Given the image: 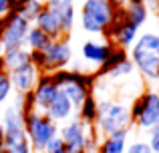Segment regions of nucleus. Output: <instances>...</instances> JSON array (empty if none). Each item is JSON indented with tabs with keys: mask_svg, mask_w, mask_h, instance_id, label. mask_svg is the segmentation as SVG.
I'll return each instance as SVG.
<instances>
[{
	"mask_svg": "<svg viewBox=\"0 0 159 153\" xmlns=\"http://www.w3.org/2000/svg\"><path fill=\"white\" fill-rule=\"evenodd\" d=\"M70 59H73V48H70V43L65 38L51 40L44 52H30V61L44 71H61L70 63Z\"/></svg>",
	"mask_w": 159,
	"mask_h": 153,
	"instance_id": "nucleus-8",
	"label": "nucleus"
},
{
	"mask_svg": "<svg viewBox=\"0 0 159 153\" xmlns=\"http://www.w3.org/2000/svg\"><path fill=\"white\" fill-rule=\"evenodd\" d=\"M129 59L145 81H159V30L141 32L129 48Z\"/></svg>",
	"mask_w": 159,
	"mask_h": 153,
	"instance_id": "nucleus-1",
	"label": "nucleus"
},
{
	"mask_svg": "<svg viewBox=\"0 0 159 153\" xmlns=\"http://www.w3.org/2000/svg\"><path fill=\"white\" fill-rule=\"evenodd\" d=\"M16 2H20V0H16Z\"/></svg>",
	"mask_w": 159,
	"mask_h": 153,
	"instance_id": "nucleus-35",
	"label": "nucleus"
},
{
	"mask_svg": "<svg viewBox=\"0 0 159 153\" xmlns=\"http://www.w3.org/2000/svg\"><path fill=\"white\" fill-rule=\"evenodd\" d=\"M115 51L111 43L107 40H95V38H89L81 44V56L83 61L91 65H97V67H103L107 63V59L111 56V52Z\"/></svg>",
	"mask_w": 159,
	"mask_h": 153,
	"instance_id": "nucleus-13",
	"label": "nucleus"
},
{
	"mask_svg": "<svg viewBox=\"0 0 159 153\" xmlns=\"http://www.w3.org/2000/svg\"><path fill=\"white\" fill-rule=\"evenodd\" d=\"M58 93V87L54 85L52 77L51 75H44L39 79V83H36L34 91H32L30 95L26 97V103H30L28 105V111H39V113H47V109L51 107V103L54 101V97H57ZM26 111V113H28Z\"/></svg>",
	"mask_w": 159,
	"mask_h": 153,
	"instance_id": "nucleus-11",
	"label": "nucleus"
},
{
	"mask_svg": "<svg viewBox=\"0 0 159 153\" xmlns=\"http://www.w3.org/2000/svg\"><path fill=\"white\" fill-rule=\"evenodd\" d=\"M0 153H34L30 147V143H28V139H24V141L16 143V145H10V147H2Z\"/></svg>",
	"mask_w": 159,
	"mask_h": 153,
	"instance_id": "nucleus-26",
	"label": "nucleus"
},
{
	"mask_svg": "<svg viewBox=\"0 0 159 153\" xmlns=\"http://www.w3.org/2000/svg\"><path fill=\"white\" fill-rule=\"evenodd\" d=\"M39 2H43V4H47V0H39Z\"/></svg>",
	"mask_w": 159,
	"mask_h": 153,
	"instance_id": "nucleus-34",
	"label": "nucleus"
},
{
	"mask_svg": "<svg viewBox=\"0 0 159 153\" xmlns=\"http://www.w3.org/2000/svg\"><path fill=\"white\" fill-rule=\"evenodd\" d=\"M12 91V83H10V75L6 71H0V107L2 103H6L8 95Z\"/></svg>",
	"mask_w": 159,
	"mask_h": 153,
	"instance_id": "nucleus-24",
	"label": "nucleus"
},
{
	"mask_svg": "<svg viewBox=\"0 0 159 153\" xmlns=\"http://www.w3.org/2000/svg\"><path fill=\"white\" fill-rule=\"evenodd\" d=\"M133 127L131 107L121 101H97V119L93 123L95 135H115L121 131H129Z\"/></svg>",
	"mask_w": 159,
	"mask_h": 153,
	"instance_id": "nucleus-2",
	"label": "nucleus"
},
{
	"mask_svg": "<svg viewBox=\"0 0 159 153\" xmlns=\"http://www.w3.org/2000/svg\"><path fill=\"white\" fill-rule=\"evenodd\" d=\"M75 16H77V12H75L73 4H70V6H62L61 8V30H62V34H69V32L73 30Z\"/></svg>",
	"mask_w": 159,
	"mask_h": 153,
	"instance_id": "nucleus-23",
	"label": "nucleus"
},
{
	"mask_svg": "<svg viewBox=\"0 0 159 153\" xmlns=\"http://www.w3.org/2000/svg\"><path fill=\"white\" fill-rule=\"evenodd\" d=\"M125 153H153V151H151V147L147 145V141L137 139V141L129 143V147H127V151H125Z\"/></svg>",
	"mask_w": 159,
	"mask_h": 153,
	"instance_id": "nucleus-27",
	"label": "nucleus"
},
{
	"mask_svg": "<svg viewBox=\"0 0 159 153\" xmlns=\"http://www.w3.org/2000/svg\"><path fill=\"white\" fill-rule=\"evenodd\" d=\"M8 75H10V83H12V89L16 91V95L28 97V95L34 91L36 83H39V79H40V69L30 61L28 65L14 69V71H10Z\"/></svg>",
	"mask_w": 159,
	"mask_h": 153,
	"instance_id": "nucleus-12",
	"label": "nucleus"
},
{
	"mask_svg": "<svg viewBox=\"0 0 159 153\" xmlns=\"http://www.w3.org/2000/svg\"><path fill=\"white\" fill-rule=\"evenodd\" d=\"M28 63H30V51L24 47L16 48V51H10V52H2V69H6L8 73L18 67H24Z\"/></svg>",
	"mask_w": 159,
	"mask_h": 153,
	"instance_id": "nucleus-19",
	"label": "nucleus"
},
{
	"mask_svg": "<svg viewBox=\"0 0 159 153\" xmlns=\"http://www.w3.org/2000/svg\"><path fill=\"white\" fill-rule=\"evenodd\" d=\"M123 59H127V52H125V51H121V48H115V51L111 52V56L107 59V63L101 67V75H105L109 69H111V67H115L117 63H121Z\"/></svg>",
	"mask_w": 159,
	"mask_h": 153,
	"instance_id": "nucleus-25",
	"label": "nucleus"
},
{
	"mask_svg": "<svg viewBox=\"0 0 159 153\" xmlns=\"http://www.w3.org/2000/svg\"><path fill=\"white\" fill-rule=\"evenodd\" d=\"M121 6L113 0H85L81 6V26L91 34H107Z\"/></svg>",
	"mask_w": 159,
	"mask_h": 153,
	"instance_id": "nucleus-3",
	"label": "nucleus"
},
{
	"mask_svg": "<svg viewBox=\"0 0 159 153\" xmlns=\"http://www.w3.org/2000/svg\"><path fill=\"white\" fill-rule=\"evenodd\" d=\"M43 153H69V151H66V147H65V143H62L61 137H54L52 141L44 147Z\"/></svg>",
	"mask_w": 159,
	"mask_h": 153,
	"instance_id": "nucleus-28",
	"label": "nucleus"
},
{
	"mask_svg": "<svg viewBox=\"0 0 159 153\" xmlns=\"http://www.w3.org/2000/svg\"><path fill=\"white\" fill-rule=\"evenodd\" d=\"M30 26L32 24L28 20H24L20 14H16V12L8 14L2 24V32H0V51L10 52L16 51V48H22Z\"/></svg>",
	"mask_w": 159,
	"mask_h": 153,
	"instance_id": "nucleus-9",
	"label": "nucleus"
},
{
	"mask_svg": "<svg viewBox=\"0 0 159 153\" xmlns=\"http://www.w3.org/2000/svg\"><path fill=\"white\" fill-rule=\"evenodd\" d=\"M24 101L26 97L16 95V103L2 109V129H4V147L16 145L26 139V123H24Z\"/></svg>",
	"mask_w": 159,
	"mask_h": 153,
	"instance_id": "nucleus-6",
	"label": "nucleus"
},
{
	"mask_svg": "<svg viewBox=\"0 0 159 153\" xmlns=\"http://www.w3.org/2000/svg\"><path fill=\"white\" fill-rule=\"evenodd\" d=\"M133 125L139 131H151L159 123V91L149 89L141 93L131 105Z\"/></svg>",
	"mask_w": 159,
	"mask_h": 153,
	"instance_id": "nucleus-7",
	"label": "nucleus"
},
{
	"mask_svg": "<svg viewBox=\"0 0 159 153\" xmlns=\"http://www.w3.org/2000/svg\"><path fill=\"white\" fill-rule=\"evenodd\" d=\"M147 145L151 147L153 153H159V123L149 131V137H147Z\"/></svg>",
	"mask_w": 159,
	"mask_h": 153,
	"instance_id": "nucleus-29",
	"label": "nucleus"
},
{
	"mask_svg": "<svg viewBox=\"0 0 159 153\" xmlns=\"http://www.w3.org/2000/svg\"><path fill=\"white\" fill-rule=\"evenodd\" d=\"M75 0H47V4L44 6H48V8H62V6H70Z\"/></svg>",
	"mask_w": 159,
	"mask_h": 153,
	"instance_id": "nucleus-31",
	"label": "nucleus"
},
{
	"mask_svg": "<svg viewBox=\"0 0 159 153\" xmlns=\"http://www.w3.org/2000/svg\"><path fill=\"white\" fill-rule=\"evenodd\" d=\"M123 12H125V20L135 24L137 28H141L149 18V8L145 2H127L123 6Z\"/></svg>",
	"mask_w": 159,
	"mask_h": 153,
	"instance_id": "nucleus-17",
	"label": "nucleus"
},
{
	"mask_svg": "<svg viewBox=\"0 0 159 153\" xmlns=\"http://www.w3.org/2000/svg\"><path fill=\"white\" fill-rule=\"evenodd\" d=\"M43 8H44V4L39 2V0H20L16 4V14H20L28 22H34L39 18V14L43 12Z\"/></svg>",
	"mask_w": 159,
	"mask_h": 153,
	"instance_id": "nucleus-20",
	"label": "nucleus"
},
{
	"mask_svg": "<svg viewBox=\"0 0 159 153\" xmlns=\"http://www.w3.org/2000/svg\"><path fill=\"white\" fill-rule=\"evenodd\" d=\"M51 36L47 32H43L39 26H30L26 34V40H24V48H28L30 52H44V48L51 44Z\"/></svg>",
	"mask_w": 159,
	"mask_h": 153,
	"instance_id": "nucleus-18",
	"label": "nucleus"
},
{
	"mask_svg": "<svg viewBox=\"0 0 159 153\" xmlns=\"http://www.w3.org/2000/svg\"><path fill=\"white\" fill-rule=\"evenodd\" d=\"M24 123H26V139L34 153H43L44 147L54 137H58V123L34 109L24 115Z\"/></svg>",
	"mask_w": 159,
	"mask_h": 153,
	"instance_id": "nucleus-5",
	"label": "nucleus"
},
{
	"mask_svg": "<svg viewBox=\"0 0 159 153\" xmlns=\"http://www.w3.org/2000/svg\"><path fill=\"white\" fill-rule=\"evenodd\" d=\"M4 147V129H2V123H0V149Z\"/></svg>",
	"mask_w": 159,
	"mask_h": 153,
	"instance_id": "nucleus-32",
	"label": "nucleus"
},
{
	"mask_svg": "<svg viewBox=\"0 0 159 153\" xmlns=\"http://www.w3.org/2000/svg\"><path fill=\"white\" fill-rule=\"evenodd\" d=\"M16 0H0V16H6L16 12Z\"/></svg>",
	"mask_w": 159,
	"mask_h": 153,
	"instance_id": "nucleus-30",
	"label": "nucleus"
},
{
	"mask_svg": "<svg viewBox=\"0 0 159 153\" xmlns=\"http://www.w3.org/2000/svg\"><path fill=\"white\" fill-rule=\"evenodd\" d=\"M129 2H145V0H129Z\"/></svg>",
	"mask_w": 159,
	"mask_h": 153,
	"instance_id": "nucleus-33",
	"label": "nucleus"
},
{
	"mask_svg": "<svg viewBox=\"0 0 159 153\" xmlns=\"http://www.w3.org/2000/svg\"><path fill=\"white\" fill-rule=\"evenodd\" d=\"M157 83H159V81H157ZM157 91H159V89H157Z\"/></svg>",
	"mask_w": 159,
	"mask_h": 153,
	"instance_id": "nucleus-36",
	"label": "nucleus"
},
{
	"mask_svg": "<svg viewBox=\"0 0 159 153\" xmlns=\"http://www.w3.org/2000/svg\"><path fill=\"white\" fill-rule=\"evenodd\" d=\"M133 73H135V65H133L131 59L127 56V59H123L121 63H117L115 67H111L103 77L111 79V81H117V79H121V77H131Z\"/></svg>",
	"mask_w": 159,
	"mask_h": 153,
	"instance_id": "nucleus-21",
	"label": "nucleus"
},
{
	"mask_svg": "<svg viewBox=\"0 0 159 153\" xmlns=\"http://www.w3.org/2000/svg\"><path fill=\"white\" fill-rule=\"evenodd\" d=\"M34 26H39L43 32H47L48 36H51L52 40L61 38L62 36V30H61V8H48L44 6L43 12L39 14V18L34 20Z\"/></svg>",
	"mask_w": 159,
	"mask_h": 153,
	"instance_id": "nucleus-14",
	"label": "nucleus"
},
{
	"mask_svg": "<svg viewBox=\"0 0 159 153\" xmlns=\"http://www.w3.org/2000/svg\"><path fill=\"white\" fill-rule=\"evenodd\" d=\"M79 119L85 121L87 125H93L95 123V119H97V99L93 95H89L87 101L83 103V107L79 109Z\"/></svg>",
	"mask_w": 159,
	"mask_h": 153,
	"instance_id": "nucleus-22",
	"label": "nucleus"
},
{
	"mask_svg": "<svg viewBox=\"0 0 159 153\" xmlns=\"http://www.w3.org/2000/svg\"><path fill=\"white\" fill-rule=\"evenodd\" d=\"M129 147V131H121L115 135L101 137L97 145V153H125Z\"/></svg>",
	"mask_w": 159,
	"mask_h": 153,
	"instance_id": "nucleus-16",
	"label": "nucleus"
},
{
	"mask_svg": "<svg viewBox=\"0 0 159 153\" xmlns=\"http://www.w3.org/2000/svg\"><path fill=\"white\" fill-rule=\"evenodd\" d=\"M107 34L113 38V43H115L117 48L127 51V48H131L133 44H135L137 36H139V28H137L135 24H131L129 20H125L123 8H119L117 14H115V20H113V24H111V28L107 30Z\"/></svg>",
	"mask_w": 159,
	"mask_h": 153,
	"instance_id": "nucleus-10",
	"label": "nucleus"
},
{
	"mask_svg": "<svg viewBox=\"0 0 159 153\" xmlns=\"http://www.w3.org/2000/svg\"><path fill=\"white\" fill-rule=\"evenodd\" d=\"M73 113H75L73 103H70L69 99H66V95L58 89L57 97H54V101L51 103V107L47 109V113H44V115H47L48 119H52L54 123H66V121H70Z\"/></svg>",
	"mask_w": 159,
	"mask_h": 153,
	"instance_id": "nucleus-15",
	"label": "nucleus"
},
{
	"mask_svg": "<svg viewBox=\"0 0 159 153\" xmlns=\"http://www.w3.org/2000/svg\"><path fill=\"white\" fill-rule=\"evenodd\" d=\"M58 137L62 139L69 153H97V135L93 125H87L79 117L62 123L58 127Z\"/></svg>",
	"mask_w": 159,
	"mask_h": 153,
	"instance_id": "nucleus-4",
	"label": "nucleus"
}]
</instances>
